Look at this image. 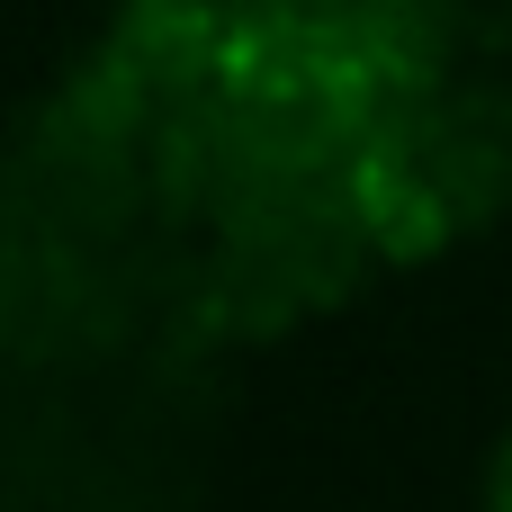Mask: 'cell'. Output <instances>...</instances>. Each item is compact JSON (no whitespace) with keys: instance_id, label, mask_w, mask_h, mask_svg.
<instances>
[{"instance_id":"obj_1","label":"cell","mask_w":512,"mask_h":512,"mask_svg":"<svg viewBox=\"0 0 512 512\" xmlns=\"http://www.w3.org/2000/svg\"><path fill=\"white\" fill-rule=\"evenodd\" d=\"M477 504H486V512H512V432L495 441V459H486V486H477Z\"/></svg>"}]
</instances>
